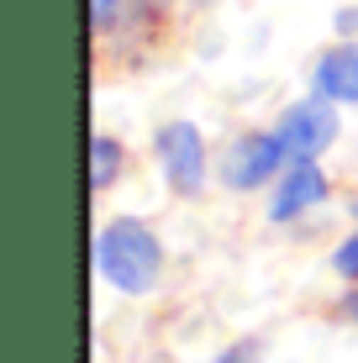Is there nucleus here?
Instances as JSON below:
<instances>
[{
	"instance_id": "9b49d317",
	"label": "nucleus",
	"mask_w": 358,
	"mask_h": 363,
	"mask_svg": "<svg viewBox=\"0 0 358 363\" xmlns=\"http://www.w3.org/2000/svg\"><path fill=\"white\" fill-rule=\"evenodd\" d=\"M337 316H342V321H353V327H358V290H348V295L337 300Z\"/></svg>"
},
{
	"instance_id": "0eeeda50",
	"label": "nucleus",
	"mask_w": 358,
	"mask_h": 363,
	"mask_svg": "<svg viewBox=\"0 0 358 363\" xmlns=\"http://www.w3.org/2000/svg\"><path fill=\"white\" fill-rule=\"evenodd\" d=\"M121 169H127V147H121L116 137L95 132V137H90V190H95V195L111 190V184L121 179Z\"/></svg>"
},
{
	"instance_id": "1a4fd4ad",
	"label": "nucleus",
	"mask_w": 358,
	"mask_h": 363,
	"mask_svg": "<svg viewBox=\"0 0 358 363\" xmlns=\"http://www.w3.org/2000/svg\"><path fill=\"white\" fill-rule=\"evenodd\" d=\"M332 269H337L342 279L358 284V232H348V237L337 242V253H332Z\"/></svg>"
},
{
	"instance_id": "f257e3e1",
	"label": "nucleus",
	"mask_w": 358,
	"mask_h": 363,
	"mask_svg": "<svg viewBox=\"0 0 358 363\" xmlns=\"http://www.w3.org/2000/svg\"><path fill=\"white\" fill-rule=\"evenodd\" d=\"M95 269L111 290L121 295H147L164 279V242L153 237V227L138 216H116L95 232Z\"/></svg>"
},
{
	"instance_id": "39448f33",
	"label": "nucleus",
	"mask_w": 358,
	"mask_h": 363,
	"mask_svg": "<svg viewBox=\"0 0 358 363\" xmlns=\"http://www.w3.org/2000/svg\"><path fill=\"white\" fill-rule=\"evenodd\" d=\"M322 200H327V174L316 169V158H301V164L285 169L274 200H269V221H295L311 206H322Z\"/></svg>"
},
{
	"instance_id": "f8f14e48",
	"label": "nucleus",
	"mask_w": 358,
	"mask_h": 363,
	"mask_svg": "<svg viewBox=\"0 0 358 363\" xmlns=\"http://www.w3.org/2000/svg\"><path fill=\"white\" fill-rule=\"evenodd\" d=\"M358 27V11H342V16H337V32H353Z\"/></svg>"
},
{
	"instance_id": "7ed1b4c3",
	"label": "nucleus",
	"mask_w": 358,
	"mask_h": 363,
	"mask_svg": "<svg viewBox=\"0 0 358 363\" xmlns=\"http://www.w3.org/2000/svg\"><path fill=\"white\" fill-rule=\"evenodd\" d=\"M279 143H285L290 164L301 158H322L332 143H337V100L327 95H311V100H295V106L279 116Z\"/></svg>"
},
{
	"instance_id": "9d476101",
	"label": "nucleus",
	"mask_w": 358,
	"mask_h": 363,
	"mask_svg": "<svg viewBox=\"0 0 358 363\" xmlns=\"http://www.w3.org/2000/svg\"><path fill=\"white\" fill-rule=\"evenodd\" d=\"M211 363H258V342H232L227 353H216Z\"/></svg>"
},
{
	"instance_id": "423d86ee",
	"label": "nucleus",
	"mask_w": 358,
	"mask_h": 363,
	"mask_svg": "<svg viewBox=\"0 0 358 363\" xmlns=\"http://www.w3.org/2000/svg\"><path fill=\"white\" fill-rule=\"evenodd\" d=\"M311 84H316V95L337 100V106H358V43L327 48L311 69Z\"/></svg>"
},
{
	"instance_id": "6e6552de",
	"label": "nucleus",
	"mask_w": 358,
	"mask_h": 363,
	"mask_svg": "<svg viewBox=\"0 0 358 363\" xmlns=\"http://www.w3.org/2000/svg\"><path fill=\"white\" fill-rule=\"evenodd\" d=\"M132 0H90V27L95 32H111L116 21H127Z\"/></svg>"
},
{
	"instance_id": "20e7f679",
	"label": "nucleus",
	"mask_w": 358,
	"mask_h": 363,
	"mask_svg": "<svg viewBox=\"0 0 358 363\" xmlns=\"http://www.w3.org/2000/svg\"><path fill=\"white\" fill-rule=\"evenodd\" d=\"M279 164H290L285 143H279V132H242L237 143L221 153V184L227 190H258V184H269L279 174Z\"/></svg>"
},
{
	"instance_id": "f03ea898",
	"label": "nucleus",
	"mask_w": 358,
	"mask_h": 363,
	"mask_svg": "<svg viewBox=\"0 0 358 363\" xmlns=\"http://www.w3.org/2000/svg\"><path fill=\"white\" fill-rule=\"evenodd\" d=\"M158 169H164V179H169L174 195H201L206 190L211 158H206V137H201L195 121H169V127H158Z\"/></svg>"
}]
</instances>
